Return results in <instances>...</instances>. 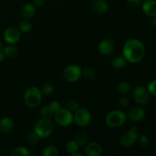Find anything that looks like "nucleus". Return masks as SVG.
Listing matches in <instances>:
<instances>
[{
  "instance_id": "11",
  "label": "nucleus",
  "mask_w": 156,
  "mask_h": 156,
  "mask_svg": "<svg viewBox=\"0 0 156 156\" xmlns=\"http://www.w3.org/2000/svg\"><path fill=\"white\" fill-rule=\"evenodd\" d=\"M102 152V146L96 142L87 143L85 146V154L87 156H100Z\"/></svg>"
},
{
  "instance_id": "4",
  "label": "nucleus",
  "mask_w": 156,
  "mask_h": 156,
  "mask_svg": "<svg viewBox=\"0 0 156 156\" xmlns=\"http://www.w3.org/2000/svg\"><path fill=\"white\" fill-rule=\"evenodd\" d=\"M126 115L122 110H114L108 113L105 118L107 125L111 128H118L124 124Z\"/></svg>"
},
{
  "instance_id": "28",
  "label": "nucleus",
  "mask_w": 156,
  "mask_h": 156,
  "mask_svg": "<svg viewBox=\"0 0 156 156\" xmlns=\"http://www.w3.org/2000/svg\"><path fill=\"white\" fill-rule=\"evenodd\" d=\"M66 108L72 112H76L77 110L80 108V105L76 100H69L66 104Z\"/></svg>"
},
{
  "instance_id": "16",
  "label": "nucleus",
  "mask_w": 156,
  "mask_h": 156,
  "mask_svg": "<svg viewBox=\"0 0 156 156\" xmlns=\"http://www.w3.org/2000/svg\"><path fill=\"white\" fill-rule=\"evenodd\" d=\"M36 12V8L33 3H26L21 7V15L25 19L31 18L34 15Z\"/></svg>"
},
{
  "instance_id": "26",
  "label": "nucleus",
  "mask_w": 156,
  "mask_h": 156,
  "mask_svg": "<svg viewBox=\"0 0 156 156\" xmlns=\"http://www.w3.org/2000/svg\"><path fill=\"white\" fill-rule=\"evenodd\" d=\"M40 114L44 118H50L53 115V111L49 105H45L42 107L40 110Z\"/></svg>"
},
{
  "instance_id": "25",
  "label": "nucleus",
  "mask_w": 156,
  "mask_h": 156,
  "mask_svg": "<svg viewBox=\"0 0 156 156\" xmlns=\"http://www.w3.org/2000/svg\"><path fill=\"white\" fill-rule=\"evenodd\" d=\"M82 76H83V77L88 81L93 80V79H95V77H96L95 72H94V70L91 68L84 69V70H82Z\"/></svg>"
},
{
  "instance_id": "20",
  "label": "nucleus",
  "mask_w": 156,
  "mask_h": 156,
  "mask_svg": "<svg viewBox=\"0 0 156 156\" xmlns=\"http://www.w3.org/2000/svg\"><path fill=\"white\" fill-rule=\"evenodd\" d=\"M2 51L8 58H13L18 54V48L14 44H9L3 48Z\"/></svg>"
},
{
  "instance_id": "19",
  "label": "nucleus",
  "mask_w": 156,
  "mask_h": 156,
  "mask_svg": "<svg viewBox=\"0 0 156 156\" xmlns=\"http://www.w3.org/2000/svg\"><path fill=\"white\" fill-rule=\"evenodd\" d=\"M88 134L85 132H84V131H80L75 136V141L77 143L79 147H83V146H85L87 144V143H88Z\"/></svg>"
},
{
  "instance_id": "38",
  "label": "nucleus",
  "mask_w": 156,
  "mask_h": 156,
  "mask_svg": "<svg viewBox=\"0 0 156 156\" xmlns=\"http://www.w3.org/2000/svg\"><path fill=\"white\" fill-rule=\"evenodd\" d=\"M152 26H153V27H156V16L153 17V18H152Z\"/></svg>"
},
{
  "instance_id": "33",
  "label": "nucleus",
  "mask_w": 156,
  "mask_h": 156,
  "mask_svg": "<svg viewBox=\"0 0 156 156\" xmlns=\"http://www.w3.org/2000/svg\"><path fill=\"white\" fill-rule=\"evenodd\" d=\"M139 141H140V145H141L143 147L147 148L149 147V145H150V141H149V139L148 138L147 136L146 135H141L140 137H138Z\"/></svg>"
},
{
  "instance_id": "9",
  "label": "nucleus",
  "mask_w": 156,
  "mask_h": 156,
  "mask_svg": "<svg viewBox=\"0 0 156 156\" xmlns=\"http://www.w3.org/2000/svg\"><path fill=\"white\" fill-rule=\"evenodd\" d=\"M133 97L136 103L140 106L147 105L149 101V93L147 88L140 85L136 87L133 91Z\"/></svg>"
},
{
  "instance_id": "22",
  "label": "nucleus",
  "mask_w": 156,
  "mask_h": 156,
  "mask_svg": "<svg viewBox=\"0 0 156 156\" xmlns=\"http://www.w3.org/2000/svg\"><path fill=\"white\" fill-rule=\"evenodd\" d=\"M117 90L120 94H126L132 90V85L128 82H122L118 85Z\"/></svg>"
},
{
  "instance_id": "2",
  "label": "nucleus",
  "mask_w": 156,
  "mask_h": 156,
  "mask_svg": "<svg viewBox=\"0 0 156 156\" xmlns=\"http://www.w3.org/2000/svg\"><path fill=\"white\" fill-rule=\"evenodd\" d=\"M53 130V124L50 118L41 117L35 123L34 126V132L39 136V138H47L51 135Z\"/></svg>"
},
{
  "instance_id": "21",
  "label": "nucleus",
  "mask_w": 156,
  "mask_h": 156,
  "mask_svg": "<svg viewBox=\"0 0 156 156\" xmlns=\"http://www.w3.org/2000/svg\"><path fill=\"white\" fill-rule=\"evenodd\" d=\"M10 155L12 156H28L30 152L24 146H17L11 151Z\"/></svg>"
},
{
  "instance_id": "30",
  "label": "nucleus",
  "mask_w": 156,
  "mask_h": 156,
  "mask_svg": "<svg viewBox=\"0 0 156 156\" xmlns=\"http://www.w3.org/2000/svg\"><path fill=\"white\" fill-rule=\"evenodd\" d=\"M32 28V25L29 21H22L19 24V30L23 33H27Z\"/></svg>"
},
{
  "instance_id": "13",
  "label": "nucleus",
  "mask_w": 156,
  "mask_h": 156,
  "mask_svg": "<svg viewBox=\"0 0 156 156\" xmlns=\"http://www.w3.org/2000/svg\"><path fill=\"white\" fill-rule=\"evenodd\" d=\"M146 117V111L140 107H135L130 109L128 112V117L129 120L134 122H140Z\"/></svg>"
},
{
  "instance_id": "39",
  "label": "nucleus",
  "mask_w": 156,
  "mask_h": 156,
  "mask_svg": "<svg viewBox=\"0 0 156 156\" xmlns=\"http://www.w3.org/2000/svg\"><path fill=\"white\" fill-rule=\"evenodd\" d=\"M71 156H82V154H80V153H79V152H76V153H73V154H72L71 155Z\"/></svg>"
},
{
  "instance_id": "12",
  "label": "nucleus",
  "mask_w": 156,
  "mask_h": 156,
  "mask_svg": "<svg viewBox=\"0 0 156 156\" xmlns=\"http://www.w3.org/2000/svg\"><path fill=\"white\" fill-rule=\"evenodd\" d=\"M98 49L102 55H110L115 49V44L112 40L105 39L99 43Z\"/></svg>"
},
{
  "instance_id": "32",
  "label": "nucleus",
  "mask_w": 156,
  "mask_h": 156,
  "mask_svg": "<svg viewBox=\"0 0 156 156\" xmlns=\"http://www.w3.org/2000/svg\"><path fill=\"white\" fill-rule=\"evenodd\" d=\"M147 90L149 91V94L156 97V79L151 81L147 85Z\"/></svg>"
},
{
  "instance_id": "14",
  "label": "nucleus",
  "mask_w": 156,
  "mask_h": 156,
  "mask_svg": "<svg viewBox=\"0 0 156 156\" xmlns=\"http://www.w3.org/2000/svg\"><path fill=\"white\" fill-rule=\"evenodd\" d=\"M142 10L148 16H156V0H146L142 3Z\"/></svg>"
},
{
  "instance_id": "24",
  "label": "nucleus",
  "mask_w": 156,
  "mask_h": 156,
  "mask_svg": "<svg viewBox=\"0 0 156 156\" xmlns=\"http://www.w3.org/2000/svg\"><path fill=\"white\" fill-rule=\"evenodd\" d=\"M59 155V150L54 146H49L44 149V156H57Z\"/></svg>"
},
{
  "instance_id": "23",
  "label": "nucleus",
  "mask_w": 156,
  "mask_h": 156,
  "mask_svg": "<svg viewBox=\"0 0 156 156\" xmlns=\"http://www.w3.org/2000/svg\"><path fill=\"white\" fill-rule=\"evenodd\" d=\"M66 149L67 152L72 155L73 153H76V152H79V146L77 144L76 141L74 140H69L68 143H66Z\"/></svg>"
},
{
  "instance_id": "31",
  "label": "nucleus",
  "mask_w": 156,
  "mask_h": 156,
  "mask_svg": "<svg viewBox=\"0 0 156 156\" xmlns=\"http://www.w3.org/2000/svg\"><path fill=\"white\" fill-rule=\"evenodd\" d=\"M129 101L126 97L122 96V97H120V98H119L118 105L119 107H120V108H122V109H126V108H127L128 107H129Z\"/></svg>"
},
{
  "instance_id": "5",
  "label": "nucleus",
  "mask_w": 156,
  "mask_h": 156,
  "mask_svg": "<svg viewBox=\"0 0 156 156\" xmlns=\"http://www.w3.org/2000/svg\"><path fill=\"white\" fill-rule=\"evenodd\" d=\"M54 120L61 126H68L73 122V114L67 108H60L54 113Z\"/></svg>"
},
{
  "instance_id": "36",
  "label": "nucleus",
  "mask_w": 156,
  "mask_h": 156,
  "mask_svg": "<svg viewBox=\"0 0 156 156\" xmlns=\"http://www.w3.org/2000/svg\"><path fill=\"white\" fill-rule=\"evenodd\" d=\"M46 3V0H33V4L37 7L44 6Z\"/></svg>"
},
{
  "instance_id": "3",
  "label": "nucleus",
  "mask_w": 156,
  "mask_h": 156,
  "mask_svg": "<svg viewBox=\"0 0 156 156\" xmlns=\"http://www.w3.org/2000/svg\"><path fill=\"white\" fill-rule=\"evenodd\" d=\"M42 93L37 87L31 86L25 90L24 94V101L29 108H36L42 100Z\"/></svg>"
},
{
  "instance_id": "34",
  "label": "nucleus",
  "mask_w": 156,
  "mask_h": 156,
  "mask_svg": "<svg viewBox=\"0 0 156 156\" xmlns=\"http://www.w3.org/2000/svg\"><path fill=\"white\" fill-rule=\"evenodd\" d=\"M49 106L51 108L52 111H53V113L56 112V111H58L61 108L60 103L59 101H51L50 103V105H49Z\"/></svg>"
},
{
  "instance_id": "1",
  "label": "nucleus",
  "mask_w": 156,
  "mask_h": 156,
  "mask_svg": "<svg viewBox=\"0 0 156 156\" xmlns=\"http://www.w3.org/2000/svg\"><path fill=\"white\" fill-rule=\"evenodd\" d=\"M146 53L145 46L140 40L129 39L126 41L123 47V55L127 62L137 63L144 58Z\"/></svg>"
},
{
  "instance_id": "40",
  "label": "nucleus",
  "mask_w": 156,
  "mask_h": 156,
  "mask_svg": "<svg viewBox=\"0 0 156 156\" xmlns=\"http://www.w3.org/2000/svg\"><path fill=\"white\" fill-rule=\"evenodd\" d=\"M1 48H2V42L1 41H0V50H1Z\"/></svg>"
},
{
  "instance_id": "27",
  "label": "nucleus",
  "mask_w": 156,
  "mask_h": 156,
  "mask_svg": "<svg viewBox=\"0 0 156 156\" xmlns=\"http://www.w3.org/2000/svg\"><path fill=\"white\" fill-rule=\"evenodd\" d=\"M41 91V93H42L43 95L45 96H49L54 91V87H53V85L50 83H46L44 84L41 87V88H40Z\"/></svg>"
},
{
  "instance_id": "18",
  "label": "nucleus",
  "mask_w": 156,
  "mask_h": 156,
  "mask_svg": "<svg viewBox=\"0 0 156 156\" xmlns=\"http://www.w3.org/2000/svg\"><path fill=\"white\" fill-rule=\"evenodd\" d=\"M126 62H127V61L125 59L123 56H117L113 58L111 64L113 68L116 69H123L126 66Z\"/></svg>"
},
{
  "instance_id": "7",
  "label": "nucleus",
  "mask_w": 156,
  "mask_h": 156,
  "mask_svg": "<svg viewBox=\"0 0 156 156\" xmlns=\"http://www.w3.org/2000/svg\"><path fill=\"white\" fill-rule=\"evenodd\" d=\"M137 129L135 126H133L130 128L129 130L126 131L123 133L120 137V143L122 146L125 148H129L130 146H133L136 142L138 140V133Z\"/></svg>"
},
{
  "instance_id": "29",
  "label": "nucleus",
  "mask_w": 156,
  "mask_h": 156,
  "mask_svg": "<svg viewBox=\"0 0 156 156\" xmlns=\"http://www.w3.org/2000/svg\"><path fill=\"white\" fill-rule=\"evenodd\" d=\"M38 140H39V136L35 133L34 132L29 133L27 135V137H26V140H27V143H29L30 145H34L36 144L38 142Z\"/></svg>"
},
{
  "instance_id": "8",
  "label": "nucleus",
  "mask_w": 156,
  "mask_h": 156,
  "mask_svg": "<svg viewBox=\"0 0 156 156\" xmlns=\"http://www.w3.org/2000/svg\"><path fill=\"white\" fill-rule=\"evenodd\" d=\"M73 121L81 127L87 126L91 121V113L85 108H79L73 114Z\"/></svg>"
},
{
  "instance_id": "37",
  "label": "nucleus",
  "mask_w": 156,
  "mask_h": 156,
  "mask_svg": "<svg viewBox=\"0 0 156 156\" xmlns=\"http://www.w3.org/2000/svg\"><path fill=\"white\" fill-rule=\"evenodd\" d=\"M5 53H3V51H1L0 50V62H2V61L5 60Z\"/></svg>"
},
{
  "instance_id": "10",
  "label": "nucleus",
  "mask_w": 156,
  "mask_h": 156,
  "mask_svg": "<svg viewBox=\"0 0 156 156\" xmlns=\"http://www.w3.org/2000/svg\"><path fill=\"white\" fill-rule=\"evenodd\" d=\"M3 38L7 44H16L21 38V30L15 27H8L4 31Z\"/></svg>"
},
{
  "instance_id": "17",
  "label": "nucleus",
  "mask_w": 156,
  "mask_h": 156,
  "mask_svg": "<svg viewBox=\"0 0 156 156\" xmlns=\"http://www.w3.org/2000/svg\"><path fill=\"white\" fill-rule=\"evenodd\" d=\"M13 127L14 122L10 117H4L0 120V132L8 133L12 130Z\"/></svg>"
},
{
  "instance_id": "35",
  "label": "nucleus",
  "mask_w": 156,
  "mask_h": 156,
  "mask_svg": "<svg viewBox=\"0 0 156 156\" xmlns=\"http://www.w3.org/2000/svg\"><path fill=\"white\" fill-rule=\"evenodd\" d=\"M126 2L129 5L133 6V7H136V6L142 5L143 0H126Z\"/></svg>"
},
{
  "instance_id": "6",
  "label": "nucleus",
  "mask_w": 156,
  "mask_h": 156,
  "mask_svg": "<svg viewBox=\"0 0 156 156\" xmlns=\"http://www.w3.org/2000/svg\"><path fill=\"white\" fill-rule=\"evenodd\" d=\"M82 70L78 65H69L64 69L63 78L66 82L74 83L82 77Z\"/></svg>"
},
{
  "instance_id": "15",
  "label": "nucleus",
  "mask_w": 156,
  "mask_h": 156,
  "mask_svg": "<svg viewBox=\"0 0 156 156\" xmlns=\"http://www.w3.org/2000/svg\"><path fill=\"white\" fill-rule=\"evenodd\" d=\"M91 7L94 12L99 14L105 13L109 9V5L105 0H93L91 3Z\"/></svg>"
}]
</instances>
